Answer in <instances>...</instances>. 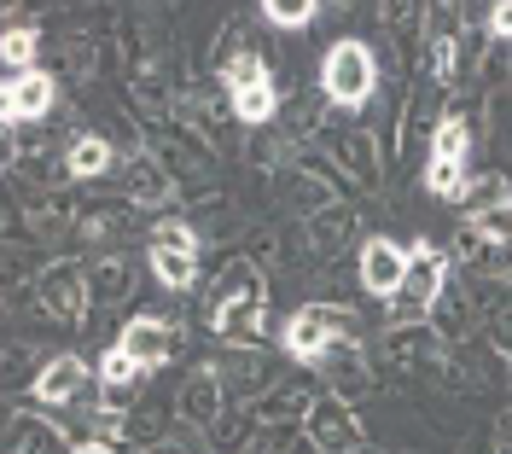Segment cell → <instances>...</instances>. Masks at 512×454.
I'll use <instances>...</instances> for the list:
<instances>
[{
  "label": "cell",
  "mask_w": 512,
  "mask_h": 454,
  "mask_svg": "<svg viewBox=\"0 0 512 454\" xmlns=\"http://www.w3.org/2000/svg\"><path fill=\"white\" fill-rule=\"evenodd\" d=\"M443 280H448V262L443 251H431V245H414L408 251V274H402V286H396V321H419L431 303H437V292H443Z\"/></svg>",
  "instance_id": "1"
},
{
  "label": "cell",
  "mask_w": 512,
  "mask_h": 454,
  "mask_svg": "<svg viewBox=\"0 0 512 454\" xmlns=\"http://www.w3.org/2000/svg\"><path fill=\"white\" fill-rule=\"evenodd\" d=\"M320 88L338 105H361L373 94V53H367V41H338L326 53V65H320Z\"/></svg>",
  "instance_id": "2"
},
{
  "label": "cell",
  "mask_w": 512,
  "mask_h": 454,
  "mask_svg": "<svg viewBox=\"0 0 512 454\" xmlns=\"http://www.w3.org/2000/svg\"><path fill=\"white\" fill-rule=\"evenodd\" d=\"M425 187L437 198H460L466 193V123L448 117L437 140H431V169H425Z\"/></svg>",
  "instance_id": "3"
},
{
  "label": "cell",
  "mask_w": 512,
  "mask_h": 454,
  "mask_svg": "<svg viewBox=\"0 0 512 454\" xmlns=\"http://www.w3.org/2000/svg\"><path fill=\"white\" fill-rule=\"evenodd\" d=\"M152 274H158L163 286H192V274H198V239H192V227H181V222L152 227Z\"/></svg>",
  "instance_id": "4"
},
{
  "label": "cell",
  "mask_w": 512,
  "mask_h": 454,
  "mask_svg": "<svg viewBox=\"0 0 512 454\" xmlns=\"http://www.w3.org/2000/svg\"><path fill=\"white\" fill-rule=\"evenodd\" d=\"M227 88H233V105H239V123H268L274 105H280V94H274V82H268L262 59H251V53L227 70Z\"/></svg>",
  "instance_id": "5"
},
{
  "label": "cell",
  "mask_w": 512,
  "mask_h": 454,
  "mask_svg": "<svg viewBox=\"0 0 512 454\" xmlns=\"http://www.w3.org/2000/svg\"><path fill=\"white\" fill-rule=\"evenodd\" d=\"M344 326V315H332V309H320V303H309V309H297L286 326V350L297 361H320L326 350H332V332Z\"/></svg>",
  "instance_id": "6"
},
{
  "label": "cell",
  "mask_w": 512,
  "mask_h": 454,
  "mask_svg": "<svg viewBox=\"0 0 512 454\" xmlns=\"http://www.w3.org/2000/svg\"><path fill=\"white\" fill-rule=\"evenodd\" d=\"M0 111H6V123H35V117H47L53 111V76H6V94H0Z\"/></svg>",
  "instance_id": "7"
},
{
  "label": "cell",
  "mask_w": 512,
  "mask_h": 454,
  "mask_svg": "<svg viewBox=\"0 0 512 454\" xmlns=\"http://www.w3.org/2000/svg\"><path fill=\"white\" fill-rule=\"evenodd\" d=\"M402 274H408V251H402V245H390V239H367V245H361V286H367V292L396 297Z\"/></svg>",
  "instance_id": "8"
},
{
  "label": "cell",
  "mask_w": 512,
  "mask_h": 454,
  "mask_svg": "<svg viewBox=\"0 0 512 454\" xmlns=\"http://www.w3.org/2000/svg\"><path fill=\"white\" fill-rule=\"evenodd\" d=\"M117 350H123V356L140 367V373H152V367H163V361H169V326H163V321H146V315H140V321H128V326H123Z\"/></svg>",
  "instance_id": "9"
},
{
  "label": "cell",
  "mask_w": 512,
  "mask_h": 454,
  "mask_svg": "<svg viewBox=\"0 0 512 454\" xmlns=\"http://www.w3.org/2000/svg\"><path fill=\"white\" fill-rule=\"evenodd\" d=\"M82 379H88V367L76 356H59L41 379H35V402H53V408H59V402H70V396L82 390Z\"/></svg>",
  "instance_id": "10"
},
{
  "label": "cell",
  "mask_w": 512,
  "mask_h": 454,
  "mask_svg": "<svg viewBox=\"0 0 512 454\" xmlns=\"http://www.w3.org/2000/svg\"><path fill=\"white\" fill-rule=\"evenodd\" d=\"M262 18L280 24V30H303V24H315L320 18V6L315 0H262Z\"/></svg>",
  "instance_id": "11"
},
{
  "label": "cell",
  "mask_w": 512,
  "mask_h": 454,
  "mask_svg": "<svg viewBox=\"0 0 512 454\" xmlns=\"http://www.w3.org/2000/svg\"><path fill=\"white\" fill-rule=\"evenodd\" d=\"M105 169H111V146L99 134H82L70 146V175H105Z\"/></svg>",
  "instance_id": "12"
},
{
  "label": "cell",
  "mask_w": 512,
  "mask_h": 454,
  "mask_svg": "<svg viewBox=\"0 0 512 454\" xmlns=\"http://www.w3.org/2000/svg\"><path fill=\"white\" fill-rule=\"evenodd\" d=\"M0 59L12 65V76H30L35 70V30H6L0 35Z\"/></svg>",
  "instance_id": "13"
},
{
  "label": "cell",
  "mask_w": 512,
  "mask_h": 454,
  "mask_svg": "<svg viewBox=\"0 0 512 454\" xmlns=\"http://www.w3.org/2000/svg\"><path fill=\"white\" fill-rule=\"evenodd\" d=\"M472 233L495 239V245H512V204H501V210H483V216H472Z\"/></svg>",
  "instance_id": "14"
},
{
  "label": "cell",
  "mask_w": 512,
  "mask_h": 454,
  "mask_svg": "<svg viewBox=\"0 0 512 454\" xmlns=\"http://www.w3.org/2000/svg\"><path fill=\"white\" fill-rule=\"evenodd\" d=\"M134 373H140V367H134L123 350H105V361H99V379H105V385H128Z\"/></svg>",
  "instance_id": "15"
},
{
  "label": "cell",
  "mask_w": 512,
  "mask_h": 454,
  "mask_svg": "<svg viewBox=\"0 0 512 454\" xmlns=\"http://www.w3.org/2000/svg\"><path fill=\"white\" fill-rule=\"evenodd\" d=\"M466 204H472V216H483V210H501V204H507V187H501V181H483L478 193H466Z\"/></svg>",
  "instance_id": "16"
},
{
  "label": "cell",
  "mask_w": 512,
  "mask_h": 454,
  "mask_svg": "<svg viewBox=\"0 0 512 454\" xmlns=\"http://www.w3.org/2000/svg\"><path fill=\"white\" fill-rule=\"evenodd\" d=\"M210 396H216V385H210V373H198V385H187V414H210Z\"/></svg>",
  "instance_id": "17"
},
{
  "label": "cell",
  "mask_w": 512,
  "mask_h": 454,
  "mask_svg": "<svg viewBox=\"0 0 512 454\" xmlns=\"http://www.w3.org/2000/svg\"><path fill=\"white\" fill-rule=\"evenodd\" d=\"M489 30L501 35V41H512V0H501V6L489 12Z\"/></svg>",
  "instance_id": "18"
}]
</instances>
